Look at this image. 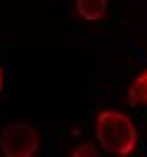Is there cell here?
Listing matches in <instances>:
<instances>
[{
    "mask_svg": "<svg viewBox=\"0 0 147 157\" xmlns=\"http://www.w3.org/2000/svg\"><path fill=\"white\" fill-rule=\"evenodd\" d=\"M96 137H98V145L103 150H108L110 155L125 157L137 150L135 123L115 108H103L96 115Z\"/></svg>",
    "mask_w": 147,
    "mask_h": 157,
    "instance_id": "obj_1",
    "label": "cell"
},
{
    "mask_svg": "<svg viewBox=\"0 0 147 157\" xmlns=\"http://www.w3.org/2000/svg\"><path fill=\"white\" fill-rule=\"evenodd\" d=\"M0 150L5 157H32L39 150V132L27 123H10L0 132Z\"/></svg>",
    "mask_w": 147,
    "mask_h": 157,
    "instance_id": "obj_2",
    "label": "cell"
},
{
    "mask_svg": "<svg viewBox=\"0 0 147 157\" xmlns=\"http://www.w3.org/2000/svg\"><path fill=\"white\" fill-rule=\"evenodd\" d=\"M76 10L86 22H96L108 12V0H76Z\"/></svg>",
    "mask_w": 147,
    "mask_h": 157,
    "instance_id": "obj_3",
    "label": "cell"
},
{
    "mask_svg": "<svg viewBox=\"0 0 147 157\" xmlns=\"http://www.w3.org/2000/svg\"><path fill=\"white\" fill-rule=\"evenodd\" d=\"M127 98H130L132 105H147V71L140 74V76L130 83V88H127Z\"/></svg>",
    "mask_w": 147,
    "mask_h": 157,
    "instance_id": "obj_4",
    "label": "cell"
},
{
    "mask_svg": "<svg viewBox=\"0 0 147 157\" xmlns=\"http://www.w3.org/2000/svg\"><path fill=\"white\" fill-rule=\"evenodd\" d=\"M71 157H98V147L96 145H78L71 150Z\"/></svg>",
    "mask_w": 147,
    "mask_h": 157,
    "instance_id": "obj_5",
    "label": "cell"
},
{
    "mask_svg": "<svg viewBox=\"0 0 147 157\" xmlns=\"http://www.w3.org/2000/svg\"><path fill=\"white\" fill-rule=\"evenodd\" d=\"M0 88H2V71H0Z\"/></svg>",
    "mask_w": 147,
    "mask_h": 157,
    "instance_id": "obj_6",
    "label": "cell"
}]
</instances>
